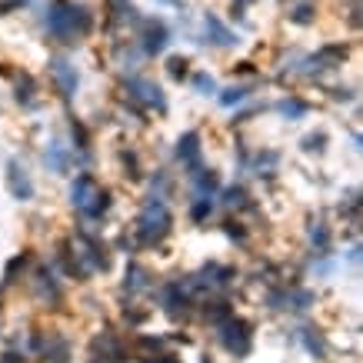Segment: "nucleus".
<instances>
[{"instance_id":"1","label":"nucleus","mask_w":363,"mask_h":363,"mask_svg":"<svg viewBox=\"0 0 363 363\" xmlns=\"http://www.w3.org/2000/svg\"><path fill=\"white\" fill-rule=\"evenodd\" d=\"M164 43H167V30L164 27H150V34H147V50H164Z\"/></svg>"},{"instance_id":"2","label":"nucleus","mask_w":363,"mask_h":363,"mask_svg":"<svg viewBox=\"0 0 363 363\" xmlns=\"http://www.w3.org/2000/svg\"><path fill=\"white\" fill-rule=\"evenodd\" d=\"M54 74L60 77V84H63V90L70 94V90H74V84H77V77L70 74V70H67V63H54Z\"/></svg>"},{"instance_id":"3","label":"nucleus","mask_w":363,"mask_h":363,"mask_svg":"<svg viewBox=\"0 0 363 363\" xmlns=\"http://www.w3.org/2000/svg\"><path fill=\"white\" fill-rule=\"evenodd\" d=\"M193 84H197V90H204V94L210 90V94H213V80L207 74H197V80H193Z\"/></svg>"},{"instance_id":"4","label":"nucleus","mask_w":363,"mask_h":363,"mask_svg":"<svg viewBox=\"0 0 363 363\" xmlns=\"http://www.w3.org/2000/svg\"><path fill=\"white\" fill-rule=\"evenodd\" d=\"M247 97V90L240 87V90H227V97H224V104H233V100H244Z\"/></svg>"}]
</instances>
